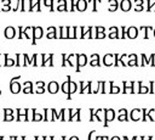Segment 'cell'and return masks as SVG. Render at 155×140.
I'll return each instance as SVG.
<instances>
[{
	"instance_id": "cell-1",
	"label": "cell",
	"mask_w": 155,
	"mask_h": 140,
	"mask_svg": "<svg viewBox=\"0 0 155 140\" xmlns=\"http://www.w3.org/2000/svg\"><path fill=\"white\" fill-rule=\"evenodd\" d=\"M21 78V75H16L10 81V92L12 94H18L21 92V84L17 82Z\"/></svg>"
},
{
	"instance_id": "cell-2",
	"label": "cell",
	"mask_w": 155,
	"mask_h": 140,
	"mask_svg": "<svg viewBox=\"0 0 155 140\" xmlns=\"http://www.w3.org/2000/svg\"><path fill=\"white\" fill-rule=\"evenodd\" d=\"M87 63V56L81 54V55H76V62H75V65H76V72H80L81 67H84L85 65Z\"/></svg>"
},
{
	"instance_id": "cell-3",
	"label": "cell",
	"mask_w": 155,
	"mask_h": 140,
	"mask_svg": "<svg viewBox=\"0 0 155 140\" xmlns=\"http://www.w3.org/2000/svg\"><path fill=\"white\" fill-rule=\"evenodd\" d=\"M32 32H33V34H32V37H33V38H32V44L35 45V44H36V40L40 39V38L43 37V32H44V31H43L41 27H33V31H32Z\"/></svg>"
},
{
	"instance_id": "cell-4",
	"label": "cell",
	"mask_w": 155,
	"mask_h": 140,
	"mask_svg": "<svg viewBox=\"0 0 155 140\" xmlns=\"http://www.w3.org/2000/svg\"><path fill=\"white\" fill-rule=\"evenodd\" d=\"M115 118V112H114V110H112V108H106L104 110V127H108V124H109V122H112L113 119Z\"/></svg>"
},
{
	"instance_id": "cell-5",
	"label": "cell",
	"mask_w": 155,
	"mask_h": 140,
	"mask_svg": "<svg viewBox=\"0 0 155 140\" xmlns=\"http://www.w3.org/2000/svg\"><path fill=\"white\" fill-rule=\"evenodd\" d=\"M47 90H49V93H51V94H56V93H58V90H59V85H58V83L55 82V81L50 82L49 85H47Z\"/></svg>"
},
{
	"instance_id": "cell-6",
	"label": "cell",
	"mask_w": 155,
	"mask_h": 140,
	"mask_svg": "<svg viewBox=\"0 0 155 140\" xmlns=\"http://www.w3.org/2000/svg\"><path fill=\"white\" fill-rule=\"evenodd\" d=\"M4 34H5V38H7V39H12V38H15V35H16V29L14 27L9 26L5 28Z\"/></svg>"
},
{
	"instance_id": "cell-7",
	"label": "cell",
	"mask_w": 155,
	"mask_h": 140,
	"mask_svg": "<svg viewBox=\"0 0 155 140\" xmlns=\"http://www.w3.org/2000/svg\"><path fill=\"white\" fill-rule=\"evenodd\" d=\"M126 35L128 37V38H131V39H135V38L138 35V29L136 28V27H130L127 29V32H126Z\"/></svg>"
},
{
	"instance_id": "cell-8",
	"label": "cell",
	"mask_w": 155,
	"mask_h": 140,
	"mask_svg": "<svg viewBox=\"0 0 155 140\" xmlns=\"http://www.w3.org/2000/svg\"><path fill=\"white\" fill-rule=\"evenodd\" d=\"M70 82H72V79H70V75H68V79H67V82H64V83L62 84V86H61L62 92H63L64 94H67V96H68V94H69V86H70Z\"/></svg>"
},
{
	"instance_id": "cell-9",
	"label": "cell",
	"mask_w": 155,
	"mask_h": 140,
	"mask_svg": "<svg viewBox=\"0 0 155 140\" xmlns=\"http://www.w3.org/2000/svg\"><path fill=\"white\" fill-rule=\"evenodd\" d=\"M87 1L86 0H78L76 1V10L78 11H85L87 9Z\"/></svg>"
},
{
	"instance_id": "cell-10",
	"label": "cell",
	"mask_w": 155,
	"mask_h": 140,
	"mask_svg": "<svg viewBox=\"0 0 155 140\" xmlns=\"http://www.w3.org/2000/svg\"><path fill=\"white\" fill-rule=\"evenodd\" d=\"M44 112H45V118H44V121H45V122H49V121H55L54 113H52V108H51V110L45 108V110H44Z\"/></svg>"
},
{
	"instance_id": "cell-11",
	"label": "cell",
	"mask_w": 155,
	"mask_h": 140,
	"mask_svg": "<svg viewBox=\"0 0 155 140\" xmlns=\"http://www.w3.org/2000/svg\"><path fill=\"white\" fill-rule=\"evenodd\" d=\"M91 61H90V66H92V67H95V66H101L99 65V55H97V54H93V55H91Z\"/></svg>"
},
{
	"instance_id": "cell-12",
	"label": "cell",
	"mask_w": 155,
	"mask_h": 140,
	"mask_svg": "<svg viewBox=\"0 0 155 140\" xmlns=\"http://www.w3.org/2000/svg\"><path fill=\"white\" fill-rule=\"evenodd\" d=\"M23 85H24V89H23L24 94H33V83L32 82H25Z\"/></svg>"
},
{
	"instance_id": "cell-13",
	"label": "cell",
	"mask_w": 155,
	"mask_h": 140,
	"mask_svg": "<svg viewBox=\"0 0 155 140\" xmlns=\"http://www.w3.org/2000/svg\"><path fill=\"white\" fill-rule=\"evenodd\" d=\"M76 90H78V83L70 82V86H69V94H68L67 99H68V100H70V99H72V94H74Z\"/></svg>"
},
{
	"instance_id": "cell-14",
	"label": "cell",
	"mask_w": 155,
	"mask_h": 140,
	"mask_svg": "<svg viewBox=\"0 0 155 140\" xmlns=\"http://www.w3.org/2000/svg\"><path fill=\"white\" fill-rule=\"evenodd\" d=\"M113 57H114V55L107 54L104 57H103V63H104L106 66H112L113 65Z\"/></svg>"
},
{
	"instance_id": "cell-15",
	"label": "cell",
	"mask_w": 155,
	"mask_h": 140,
	"mask_svg": "<svg viewBox=\"0 0 155 140\" xmlns=\"http://www.w3.org/2000/svg\"><path fill=\"white\" fill-rule=\"evenodd\" d=\"M141 110H138V108H135V110H132L131 111V119L132 121H138V119H141Z\"/></svg>"
},
{
	"instance_id": "cell-16",
	"label": "cell",
	"mask_w": 155,
	"mask_h": 140,
	"mask_svg": "<svg viewBox=\"0 0 155 140\" xmlns=\"http://www.w3.org/2000/svg\"><path fill=\"white\" fill-rule=\"evenodd\" d=\"M4 59H5L4 66H16V61H15V60H12L11 57H9L7 54H4Z\"/></svg>"
},
{
	"instance_id": "cell-17",
	"label": "cell",
	"mask_w": 155,
	"mask_h": 140,
	"mask_svg": "<svg viewBox=\"0 0 155 140\" xmlns=\"http://www.w3.org/2000/svg\"><path fill=\"white\" fill-rule=\"evenodd\" d=\"M118 119L121 122V121H128V117H127V110L126 108H121L119 111V117Z\"/></svg>"
},
{
	"instance_id": "cell-18",
	"label": "cell",
	"mask_w": 155,
	"mask_h": 140,
	"mask_svg": "<svg viewBox=\"0 0 155 140\" xmlns=\"http://www.w3.org/2000/svg\"><path fill=\"white\" fill-rule=\"evenodd\" d=\"M120 7H121L122 11H128L131 9V1L130 0H122L120 3Z\"/></svg>"
},
{
	"instance_id": "cell-19",
	"label": "cell",
	"mask_w": 155,
	"mask_h": 140,
	"mask_svg": "<svg viewBox=\"0 0 155 140\" xmlns=\"http://www.w3.org/2000/svg\"><path fill=\"white\" fill-rule=\"evenodd\" d=\"M67 0H58V6L57 10L58 11H67Z\"/></svg>"
},
{
	"instance_id": "cell-20",
	"label": "cell",
	"mask_w": 155,
	"mask_h": 140,
	"mask_svg": "<svg viewBox=\"0 0 155 140\" xmlns=\"http://www.w3.org/2000/svg\"><path fill=\"white\" fill-rule=\"evenodd\" d=\"M3 7H1V11H10V10H14L11 7V0H3Z\"/></svg>"
},
{
	"instance_id": "cell-21",
	"label": "cell",
	"mask_w": 155,
	"mask_h": 140,
	"mask_svg": "<svg viewBox=\"0 0 155 140\" xmlns=\"http://www.w3.org/2000/svg\"><path fill=\"white\" fill-rule=\"evenodd\" d=\"M33 29V27H30V26H28V27H25L24 28V31H23V38H25V39H32V35H30V31Z\"/></svg>"
},
{
	"instance_id": "cell-22",
	"label": "cell",
	"mask_w": 155,
	"mask_h": 140,
	"mask_svg": "<svg viewBox=\"0 0 155 140\" xmlns=\"http://www.w3.org/2000/svg\"><path fill=\"white\" fill-rule=\"evenodd\" d=\"M62 38L63 39L69 38V26H62Z\"/></svg>"
},
{
	"instance_id": "cell-23",
	"label": "cell",
	"mask_w": 155,
	"mask_h": 140,
	"mask_svg": "<svg viewBox=\"0 0 155 140\" xmlns=\"http://www.w3.org/2000/svg\"><path fill=\"white\" fill-rule=\"evenodd\" d=\"M130 61L127 62V66H136L137 65V56L136 55H128Z\"/></svg>"
},
{
	"instance_id": "cell-24",
	"label": "cell",
	"mask_w": 155,
	"mask_h": 140,
	"mask_svg": "<svg viewBox=\"0 0 155 140\" xmlns=\"http://www.w3.org/2000/svg\"><path fill=\"white\" fill-rule=\"evenodd\" d=\"M109 4L112 5L110 7H109V11H115L116 9H118L120 5H119V3L116 1V0H109Z\"/></svg>"
},
{
	"instance_id": "cell-25",
	"label": "cell",
	"mask_w": 155,
	"mask_h": 140,
	"mask_svg": "<svg viewBox=\"0 0 155 140\" xmlns=\"http://www.w3.org/2000/svg\"><path fill=\"white\" fill-rule=\"evenodd\" d=\"M120 92V88L118 85H115L113 82H110V94H118Z\"/></svg>"
},
{
	"instance_id": "cell-26",
	"label": "cell",
	"mask_w": 155,
	"mask_h": 140,
	"mask_svg": "<svg viewBox=\"0 0 155 140\" xmlns=\"http://www.w3.org/2000/svg\"><path fill=\"white\" fill-rule=\"evenodd\" d=\"M43 3L45 4V6L47 9H50V11H54V0H43Z\"/></svg>"
},
{
	"instance_id": "cell-27",
	"label": "cell",
	"mask_w": 155,
	"mask_h": 140,
	"mask_svg": "<svg viewBox=\"0 0 155 140\" xmlns=\"http://www.w3.org/2000/svg\"><path fill=\"white\" fill-rule=\"evenodd\" d=\"M76 26H69V38L68 39H70V38H75L76 35Z\"/></svg>"
},
{
	"instance_id": "cell-28",
	"label": "cell",
	"mask_w": 155,
	"mask_h": 140,
	"mask_svg": "<svg viewBox=\"0 0 155 140\" xmlns=\"http://www.w3.org/2000/svg\"><path fill=\"white\" fill-rule=\"evenodd\" d=\"M23 56H24V66L33 65V57L29 59V55H28V54H23Z\"/></svg>"
},
{
	"instance_id": "cell-29",
	"label": "cell",
	"mask_w": 155,
	"mask_h": 140,
	"mask_svg": "<svg viewBox=\"0 0 155 140\" xmlns=\"http://www.w3.org/2000/svg\"><path fill=\"white\" fill-rule=\"evenodd\" d=\"M43 119V113H39L36 110H35V112H34V118H33V121L34 122H39V121H41Z\"/></svg>"
},
{
	"instance_id": "cell-30",
	"label": "cell",
	"mask_w": 155,
	"mask_h": 140,
	"mask_svg": "<svg viewBox=\"0 0 155 140\" xmlns=\"http://www.w3.org/2000/svg\"><path fill=\"white\" fill-rule=\"evenodd\" d=\"M46 66H54V54H49V60H47V63Z\"/></svg>"
},
{
	"instance_id": "cell-31",
	"label": "cell",
	"mask_w": 155,
	"mask_h": 140,
	"mask_svg": "<svg viewBox=\"0 0 155 140\" xmlns=\"http://www.w3.org/2000/svg\"><path fill=\"white\" fill-rule=\"evenodd\" d=\"M47 60H49V55L43 54V55H41V65H40V66H46Z\"/></svg>"
},
{
	"instance_id": "cell-32",
	"label": "cell",
	"mask_w": 155,
	"mask_h": 140,
	"mask_svg": "<svg viewBox=\"0 0 155 140\" xmlns=\"http://www.w3.org/2000/svg\"><path fill=\"white\" fill-rule=\"evenodd\" d=\"M66 112H67L66 108H62V110L59 111V113H61V121H62V122L67 121V118H66Z\"/></svg>"
},
{
	"instance_id": "cell-33",
	"label": "cell",
	"mask_w": 155,
	"mask_h": 140,
	"mask_svg": "<svg viewBox=\"0 0 155 140\" xmlns=\"http://www.w3.org/2000/svg\"><path fill=\"white\" fill-rule=\"evenodd\" d=\"M46 38H47V39H52V38H56V39H57V32H50V33H47Z\"/></svg>"
},
{
	"instance_id": "cell-34",
	"label": "cell",
	"mask_w": 155,
	"mask_h": 140,
	"mask_svg": "<svg viewBox=\"0 0 155 140\" xmlns=\"http://www.w3.org/2000/svg\"><path fill=\"white\" fill-rule=\"evenodd\" d=\"M142 4H143V0H136V5H137V7H136V11H141L142 9Z\"/></svg>"
},
{
	"instance_id": "cell-35",
	"label": "cell",
	"mask_w": 155,
	"mask_h": 140,
	"mask_svg": "<svg viewBox=\"0 0 155 140\" xmlns=\"http://www.w3.org/2000/svg\"><path fill=\"white\" fill-rule=\"evenodd\" d=\"M23 55H20V54H16V66H22V63H21V57Z\"/></svg>"
},
{
	"instance_id": "cell-36",
	"label": "cell",
	"mask_w": 155,
	"mask_h": 140,
	"mask_svg": "<svg viewBox=\"0 0 155 140\" xmlns=\"http://www.w3.org/2000/svg\"><path fill=\"white\" fill-rule=\"evenodd\" d=\"M4 114H7V116H14V110H11V108H4Z\"/></svg>"
},
{
	"instance_id": "cell-37",
	"label": "cell",
	"mask_w": 155,
	"mask_h": 140,
	"mask_svg": "<svg viewBox=\"0 0 155 140\" xmlns=\"http://www.w3.org/2000/svg\"><path fill=\"white\" fill-rule=\"evenodd\" d=\"M90 112H91V113H90V122H93L95 121V110L93 108H91V110H90Z\"/></svg>"
},
{
	"instance_id": "cell-38",
	"label": "cell",
	"mask_w": 155,
	"mask_h": 140,
	"mask_svg": "<svg viewBox=\"0 0 155 140\" xmlns=\"http://www.w3.org/2000/svg\"><path fill=\"white\" fill-rule=\"evenodd\" d=\"M109 38H110V39H114V38H119V32H110Z\"/></svg>"
},
{
	"instance_id": "cell-39",
	"label": "cell",
	"mask_w": 155,
	"mask_h": 140,
	"mask_svg": "<svg viewBox=\"0 0 155 140\" xmlns=\"http://www.w3.org/2000/svg\"><path fill=\"white\" fill-rule=\"evenodd\" d=\"M33 66H39L38 65V54L33 55Z\"/></svg>"
},
{
	"instance_id": "cell-40",
	"label": "cell",
	"mask_w": 155,
	"mask_h": 140,
	"mask_svg": "<svg viewBox=\"0 0 155 140\" xmlns=\"http://www.w3.org/2000/svg\"><path fill=\"white\" fill-rule=\"evenodd\" d=\"M18 33H20L18 39H22V38H23V27L22 26H18Z\"/></svg>"
},
{
	"instance_id": "cell-41",
	"label": "cell",
	"mask_w": 155,
	"mask_h": 140,
	"mask_svg": "<svg viewBox=\"0 0 155 140\" xmlns=\"http://www.w3.org/2000/svg\"><path fill=\"white\" fill-rule=\"evenodd\" d=\"M45 85H46V84H45V82H43V81H38V82H36V86H38V88H45Z\"/></svg>"
},
{
	"instance_id": "cell-42",
	"label": "cell",
	"mask_w": 155,
	"mask_h": 140,
	"mask_svg": "<svg viewBox=\"0 0 155 140\" xmlns=\"http://www.w3.org/2000/svg\"><path fill=\"white\" fill-rule=\"evenodd\" d=\"M4 121H5V122H11V121H14V116H7V114H5Z\"/></svg>"
},
{
	"instance_id": "cell-43",
	"label": "cell",
	"mask_w": 155,
	"mask_h": 140,
	"mask_svg": "<svg viewBox=\"0 0 155 140\" xmlns=\"http://www.w3.org/2000/svg\"><path fill=\"white\" fill-rule=\"evenodd\" d=\"M104 37H106L104 32H102V33H96V38H98V39H103Z\"/></svg>"
},
{
	"instance_id": "cell-44",
	"label": "cell",
	"mask_w": 155,
	"mask_h": 140,
	"mask_svg": "<svg viewBox=\"0 0 155 140\" xmlns=\"http://www.w3.org/2000/svg\"><path fill=\"white\" fill-rule=\"evenodd\" d=\"M50 32H57V28H56V27H54V26L47 27V33H50Z\"/></svg>"
},
{
	"instance_id": "cell-45",
	"label": "cell",
	"mask_w": 155,
	"mask_h": 140,
	"mask_svg": "<svg viewBox=\"0 0 155 140\" xmlns=\"http://www.w3.org/2000/svg\"><path fill=\"white\" fill-rule=\"evenodd\" d=\"M104 27H96V33H102V32H104Z\"/></svg>"
},
{
	"instance_id": "cell-46",
	"label": "cell",
	"mask_w": 155,
	"mask_h": 140,
	"mask_svg": "<svg viewBox=\"0 0 155 140\" xmlns=\"http://www.w3.org/2000/svg\"><path fill=\"white\" fill-rule=\"evenodd\" d=\"M45 92V88H38L36 89V94H43Z\"/></svg>"
},
{
	"instance_id": "cell-47",
	"label": "cell",
	"mask_w": 155,
	"mask_h": 140,
	"mask_svg": "<svg viewBox=\"0 0 155 140\" xmlns=\"http://www.w3.org/2000/svg\"><path fill=\"white\" fill-rule=\"evenodd\" d=\"M24 3H25V0H21V11H25V7H24Z\"/></svg>"
},
{
	"instance_id": "cell-48",
	"label": "cell",
	"mask_w": 155,
	"mask_h": 140,
	"mask_svg": "<svg viewBox=\"0 0 155 140\" xmlns=\"http://www.w3.org/2000/svg\"><path fill=\"white\" fill-rule=\"evenodd\" d=\"M93 133H96V132H95V130H92L91 133H90V134H88V136H87V140H92V136H93Z\"/></svg>"
},
{
	"instance_id": "cell-49",
	"label": "cell",
	"mask_w": 155,
	"mask_h": 140,
	"mask_svg": "<svg viewBox=\"0 0 155 140\" xmlns=\"http://www.w3.org/2000/svg\"><path fill=\"white\" fill-rule=\"evenodd\" d=\"M96 140H108V136H97Z\"/></svg>"
},
{
	"instance_id": "cell-50",
	"label": "cell",
	"mask_w": 155,
	"mask_h": 140,
	"mask_svg": "<svg viewBox=\"0 0 155 140\" xmlns=\"http://www.w3.org/2000/svg\"><path fill=\"white\" fill-rule=\"evenodd\" d=\"M109 31H110V32H119V29L116 28V27H110Z\"/></svg>"
},
{
	"instance_id": "cell-51",
	"label": "cell",
	"mask_w": 155,
	"mask_h": 140,
	"mask_svg": "<svg viewBox=\"0 0 155 140\" xmlns=\"http://www.w3.org/2000/svg\"><path fill=\"white\" fill-rule=\"evenodd\" d=\"M34 139H35V140H46V136H43V138H39V136H35Z\"/></svg>"
},
{
	"instance_id": "cell-52",
	"label": "cell",
	"mask_w": 155,
	"mask_h": 140,
	"mask_svg": "<svg viewBox=\"0 0 155 140\" xmlns=\"http://www.w3.org/2000/svg\"><path fill=\"white\" fill-rule=\"evenodd\" d=\"M69 140H79V138H78V136H72V138H69Z\"/></svg>"
},
{
	"instance_id": "cell-53",
	"label": "cell",
	"mask_w": 155,
	"mask_h": 140,
	"mask_svg": "<svg viewBox=\"0 0 155 140\" xmlns=\"http://www.w3.org/2000/svg\"><path fill=\"white\" fill-rule=\"evenodd\" d=\"M110 140H121V139H120L119 136H114V138H112Z\"/></svg>"
},
{
	"instance_id": "cell-54",
	"label": "cell",
	"mask_w": 155,
	"mask_h": 140,
	"mask_svg": "<svg viewBox=\"0 0 155 140\" xmlns=\"http://www.w3.org/2000/svg\"><path fill=\"white\" fill-rule=\"evenodd\" d=\"M21 140H25V136H21Z\"/></svg>"
},
{
	"instance_id": "cell-55",
	"label": "cell",
	"mask_w": 155,
	"mask_h": 140,
	"mask_svg": "<svg viewBox=\"0 0 155 140\" xmlns=\"http://www.w3.org/2000/svg\"><path fill=\"white\" fill-rule=\"evenodd\" d=\"M5 139V136H0V140H4Z\"/></svg>"
},
{
	"instance_id": "cell-56",
	"label": "cell",
	"mask_w": 155,
	"mask_h": 140,
	"mask_svg": "<svg viewBox=\"0 0 155 140\" xmlns=\"http://www.w3.org/2000/svg\"><path fill=\"white\" fill-rule=\"evenodd\" d=\"M62 140H66V136H62Z\"/></svg>"
},
{
	"instance_id": "cell-57",
	"label": "cell",
	"mask_w": 155,
	"mask_h": 140,
	"mask_svg": "<svg viewBox=\"0 0 155 140\" xmlns=\"http://www.w3.org/2000/svg\"><path fill=\"white\" fill-rule=\"evenodd\" d=\"M0 95H1V90H0Z\"/></svg>"
},
{
	"instance_id": "cell-58",
	"label": "cell",
	"mask_w": 155,
	"mask_h": 140,
	"mask_svg": "<svg viewBox=\"0 0 155 140\" xmlns=\"http://www.w3.org/2000/svg\"><path fill=\"white\" fill-rule=\"evenodd\" d=\"M0 66H3V65H1V63H0Z\"/></svg>"
},
{
	"instance_id": "cell-59",
	"label": "cell",
	"mask_w": 155,
	"mask_h": 140,
	"mask_svg": "<svg viewBox=\"0 0 155 140\" xmlns=\"http://www.w3.org/2000/svg\"><path fill=\"white\" fill-rule=\"evenodd\" d=\"M0 11H1V7H0Z\"/></svg>"
}]
</instances>
